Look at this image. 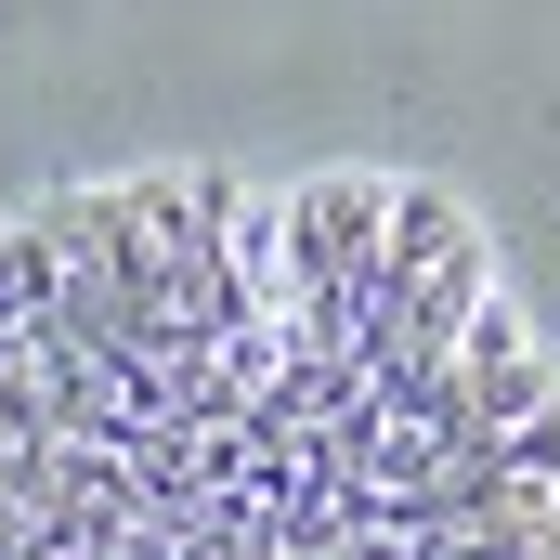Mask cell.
I'll return each mask as SVG.
<instances>
[{"mask_svg":"<svg viewBox=\"0 0 560 560\" xmlns=\"http://www.w3.org/2000/svg\"><path fill=\"white\" fill-rule=\"evenodd\" d=\"M0 560H560V365L418 170L0 209Z\"/></svg>","mask_w":560,"mask_h":560,"instance_id":"obj_1","label":"cell"}]
</instances>
